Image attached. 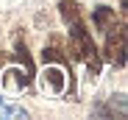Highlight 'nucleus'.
Returning <instances> with one entry per match:
<instances>
[{"instance_id":"6","label":"nucleus","mask_w":128,"mask_h":120,"mask_svg":"<svg viewBox=\"0 0 128 120\" xmlns=\"http://www.w3.org/2000/svg\"><path fill=\"white\" fill-rule=\"evenodd\" d=\"M58 11H61V20H64L67 25L84 20V17H81V6H78V3H70V0H61V3H58Z\"/></svg>"},{"instance_id":"3","label":"nucleus","mask_w":128,"mask_h":120,"mask_svg":"<svg viewBox=\"0 0 128 120\" xmlns=\"http://www.w3.org/2000/svg\"><path fill=\"white\" fill-rule=\"evenodd\" d=\"M39 87H42V92L61 95L64 89H67V75H64V67H48L45 73L39 75Z\"/></svg>"},{"instance_id":"2","label":"nucleus","mask_w":128,"mask_h":120,"mask_svg":"<svg viewBox=\"0 0 128 120\" xmlns=\"http://www.w3.org/2000/svg\"><path fill=\"white\" fill-rule=\"evenodd\" d=\"M103 53L114 67L125 64V25H114L112 31H106V50Z\"/></svg>"},{"instance_id":"9","label":"nucleus","mask_w":128,"mask_h":120,"mask_svg":"<svg viewBox=\"0 0 128 120\" xmlns=\"http://www.w3.org/2000/svg\"><path fill=\"white\" fill-rule=\"evenodd\" d=\"M14 59H17V62L25 67V73L34 78V62H31V56H28V50H25L22 45H17V53H14Z\"/></svg>"},{"instance_id":"4","label":"nucleus","mask_w":128,"mask_h":120,"mask_svg":"<svg viewBox=\"0 0 128 120\" xmlns=\"http://www.w3.org/2000/svg\"><path fill=\"white\" fill-rule=\"evenodd\" d=\"M31 81L34 78L25 70H20V67H11V70L3 73V89H8V92H22V89L31 87Z\"/></svg>"},{"instance_id":"5","label":"nucleus","mask_w":128,"mask_h":120,"mask_svg":"<svg viewBox=\"0 0 128 120\" xmlns=\"http://www.w3.org/2000/svg\"><path fill=\"white\" fill-rule=\"evenodd\" d=\"M92 23H95V28L98 31H112L114 25H117V17H114V9H109V6H98L95 9V14H92Z\"/></svg>"},{"instance_id":"1","label":"nucleus","mask_w":128,"mask_h":120,"mask_svg":"<svg viewBox=\"0 0 128 120\" xmlns=\"http://www.w3.org/2000/svg\"><path fill=\"white\" fill-rule=\"evenodd\" d=\"M70 28V48H72V56L78 59V62L86 64V70L92 75H98L100 70V56H98V48L92 42V34L86 31V23L84 20H78V23L67 25Z\"/></svg>"},{"instance_id":"8","label":"nucleus","mask_w":128,"mask_h":120,"mask_svg":"<svg viewBox=\"0 0 128 120\" xmlns=\"http://www.w3.org/2000/svg\"><path fill=\"white\" fill-rule=\"evenodd\" d=\"M0 117H28L25 106H14V103H6L0 98Z\"/></svg>"},{"instance_id":"7","label":"nucleus","mask_w":128,"mask_h":120,"mask_svg":"<svg viewBox=\"0 0 128 120\" xmlns=\"http://www.w3.org/2000/svg\"><path fill=\"white\" fill-rule=\"evenodd\" d=\"M42 59H45V64H50V62H53V64H61L64 70L70 67V59L64 56L58 48H45V50H42Z\"/></svg>"}]
</instances>
